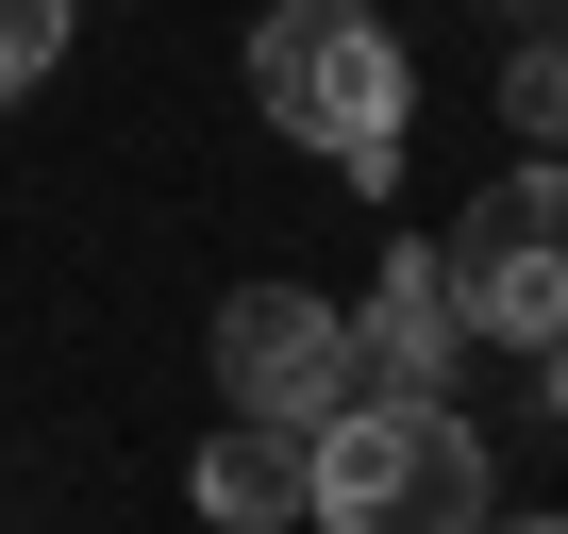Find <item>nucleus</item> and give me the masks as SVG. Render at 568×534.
I'll use <instances>...</instances> for the list:
<instances>
[{
  "label": "nucleus",
  "mask_w": 568,
  "mask_h": 534,
  "mask_svg": "<svg viewBox=\"0 0 568 534\" xmlns=\"http://www.w3.org/2000/svg\"><path fill=\"white\" fill-rule=\"evenodd\" d=\"M302 517H335V534H468V517H501V468L452 418V384H352L335 418H302Z\"/></svg>",
  "instance_id": "f257e3e1"
},
{
  "label": "nucleus",
  "mask_w": 568,
  "mask_h": 534,
  "mask_svg": "<svg viewBox=\"0 0 568 534\" xmlns=\"http://www.w3.org/2000/svg\"><path fill=\"white\" fill-rule=\"evenodd\" d=\"M251 117L284 151L385 184L402 167V117H418V68H402V34L368 18V0H284V18H251Z\"/></svg>",
  "instance_id": "f03ea898"
},
{
  "label": "nucleus",
  "mask_w": 568,
  "mask_h": 534,
  "mask_svg": "<svg viewBox=\"0 0 568 534\" xmlns=\"http://www.w3.org/2000/svg\"><path fill=\"white\" fill-rule=\"evenodd\" d=\"M435 267H452V318H468L485 351H551V335H568V151L485 167L468 217L435 234Z\"/></svg>",
  "instance_id": "7ed1b4c3"
},
{
  "label": "nucleus",
  "mask_w": 568,
  "mask_h": 534,
  "mask_svg": "<svg viewBox=\"0 0 568 534\" xmlns=\"http://www.w3.org/2000/svg\"><path fill=\"white\" fill-rule=\"evenodd\" d=\"M217 401H234V418H284V434L335 418V401H352V318H335L318 285H234V301H217Z\"/></svg>",
  "instance_id": "20e7f679"
},
{
  "label": "nucleus",
  "mask_w": 568,
  "mask_h": 534,
  "mask_svg": "<svg viewBox=\"0 0 568 534\" xmlns=\"http://www.w3.org/2000/svg\"><path fill=\"white\" fill-rule=\"evenodd\" d=\"M468 368V318H452V267L435 234H402L368 267V301H352V384H452Z\"/></svg>",
  "instance_id": "39448f33"
},
{
  "label": "nucleus",
  "mask_w": 568,
  "mask_h": 534,
  "mask_svg": "<svg viewBox=\"0 0 568 534\" xmlns=\"http://www.w3.org/2000/svg\"><path fill=\"white\" fill-rule=\"evenodd\" d=\"M184 501H201V517H234V534H284V517H302V434H284V418H234V401H217V434H201Z\"/></svg>",
  "instance_id": "423d86ee"
},
{
  "label": "nucleus",
  "mask_w": 568,
  "mask_h": 534,
  "mask_svg": "<svg viewBox=\"0 0 568 534\" xmlns=\"http://www.w3.org/2000/svg\"><path fill=\"white\" fill-rule=\"evenodd\" d=\"M501 134H518V151H568V34H535V51L501 68Z\"/></svg>",
  "instance_id": "0eeeda50"
},
{
  "label": "nucleus",
  "mask_w": 568,
  "mask_h": 534,
  "mask_svg": "<svg viewBox=\"0 0 568 534\" xmlns=\"http://www.w3.org/2000/svg\"><path fill=\"white\" fill-rule=\"evenodd\" d=\"M68 18H84V0H0V101H34L68 68Z\"/></svg>",
  "instance_id": "6e6552de"
},
{
  "label": "nucleus",
  "mask_w": 568,
  "mask_h": 534,
  "mask_svg": "<svg viewBox=\"0 0 568 534\" xmlns=\"http://www.w3.org/2000/svg\"><path fill=\"white\" fill-rule=\"evenodd\" d=\"M535 368H551V418H568V335H551V351H535Z\"/></svg>",
  "instance_id": "1a4fd4ad"
}]
</instances>
